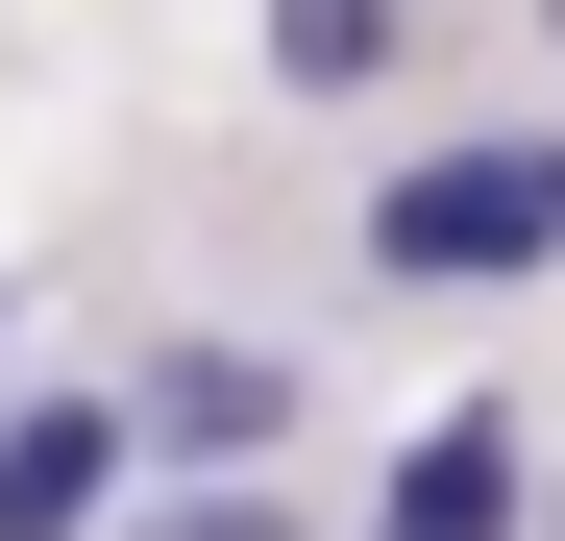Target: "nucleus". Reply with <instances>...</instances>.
I'll use <instances>...</instances> for the list:
<instances>
[{"instance_id":"3","label":"nucleus","mask_w":565,"mask_h":541,"mask_svg":"<svg viewBox=\"0 0 565 541\" xmlns=\"http://www.w3.org/2000/svg\"><path fill=\"white\" fill-rule=\"evenodd\" d=\"M516 468H541V443H516L492 394H467V418H418V443H394V492H369V541H516V517H541Z\"/></svg>"},{"instance_id":"1","label":"nucleus","mask_w":565,"mask_h":541,"mask_svg":"<svg viewBox=\"0 0 565 541\" xmlns=\"http://www.w3.org/2000/svg\"><path fill=\"white\" fill-rule=\"evenodd\" d=\"M369 270H394V296H516V270H565V148H418L394 198H369Z\"/></svg>"},{"instance_id":"8","label":"nucleus","mask_w":565,"mask_h":541,"mask_svg":"<svg viewBox=\"0 0 565 541\" xmlns=\"http://www.w3.org/2000/svg\"><path fill=\"white\" fill-rule=\"evenodd\" d=\"M541 541H565V517H541Z\"/></svg>"},{"instance_id":"7","label":"nucleus","mask_w":565,"mask_h":541,"mask_svg":"<svg viewBox=\"0 0 565 541\" xmlns=\"http://www.w3.org/2000/svg\"><path fill=\"white\" fill-rule=\"evenodd\" d=\"M541 50H565V0H541Z\"/></svg>"},{"instance_id":"5","label":"nucleus","mask_w":565,"mask_h":541,"mask_svg":"<svg viewBox=\"0 0 565 541\" xmlns=\"http://www.w3.org/2000/svg\"><path fill=\"white\" fill-rule=\"evenodd\" d=\"M270 74H296V99H369V74H394V0H270Z\"/></svg>"},{"instance_id":"4","label":"nucleus","mask_w":565,"mask_h":541,"mask_svg":"<svg viewBox=\"0 0 565 541\" xmlns=\"http://www.w3.org/2000/svg\"><path fill=\"white\" fill-rule=\"evenodd\" d=\"M124 418H148V443H296V370H270V344H172Z\"/></svg>"},{"instance_id":"2","label":"nucleus","mask_w":565,"mask_h":541,"mask_svg":"<svg viewBox=\"0 0 565 541\" xmlns=\"http://www.w3.org/2000/svg\"><path fill=\"white\" fill-rule=\"evenodd\" d=\"M148 492V418H124V370L99 394H0V541H99Z\"/></svg>"},{"instance_id":"6","label":"nucleus","mask_w":565,"mask_h":541,"mask_svg":"<svg viewBox=\"0 0 565 541\" xmlns=\"http://www.w3.org/2000/svg\"><path fill=\"white\" fill-rule=\"evenodd\" d=\"M99 541H320V517H296V492H124Z\"/></svg>"}]
</instances>
